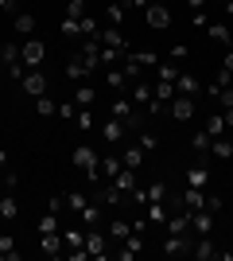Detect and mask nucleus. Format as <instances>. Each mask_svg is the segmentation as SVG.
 I'll use <instances>...</instances> for the list:
<instances>
[{"instance_id": "f257e3e1", "label": "nucleus", "mask_w": 233, "mask_h": 261, "mask_svg": "<svg viewBox=\"0 0 233 261\" xmlns=\"http://www.w3.org/2000/svg\"><path fill=\"white\" fill-rule=\"evenodd\" d=\"M70 164H74L78 172H86L89 184H101V156L89 148V144H78L74 152H70Z\"/></svg>"}, {"instance_id": "f03ea898", "label": "nucleus", "mask_w": 233, "mask_h": 261, "mask_svg": "<svg viewBox=\"0 0 233 261\" xmlns=\"http://www.w3.org/2000/svg\"><path fill=\"white\" fill-rule=\"evenodd\" d=\"M43 59H47V43L43 39H23L20 43V63L27 66V70H39Z\"/></svg>"}, {"instance_id": "7ed1b4c3", "label": "nucleus", "mask_w": 233, "mask_h": 261, "mask_svg": "<svg viewBox=\"0 0 233 261\" xmlns=\"http://www.w3.org/2000/svg\"><path fill=\"white\" fill-rule=\"evenodd\" d=\"M190 250H194V242H190L187 234H167L163 238V253L167 257H190Z\"/></svg>"}, {"instance_id": "20e7f679", "label": "nucleus", "mask_w": 233, "mask_h": 261, "mask_svg": "<svg viewBox=\"0 0 233 261\" xmlns=\"http://www.w3.org/2000/svg\"><path fill=\"white\" fill-rule=\"evenodd\" d=\"M89 70H97V59H86V55H74V59L66 63V78H70V82H82V78H86Z\"/></svg>"}, {"instance_id": "39448f33", "label": "nucleus", "mask_w": 233, "mask_h": 261, "mask_svg": "<svg viewBox=\"0 0 233 261\" xmlns=\"http://www.w3.org/2000/svg\"><path fill=\"white\" fill-rule=\"evenodd\" d=\"M167 109H171V117H175L179 125H187V121L194 117V98H187V94H175Z\"/></svg>"}, {"instance_id": "423d86ee", "label": "nucleus", "mask_w": 233, "mask_h": 261, "mask_svg": "<svg viewBox=\"0 0 233 261\" xmlns=\"http://www.w3.org/2000/svg\"><path fill=\"white\" fill-rule=\"evenodd\" d=\"M105 242H109V238H105L97 226H86V242H82V246H86L89 257H105V253H109V250H105Z\"/></svg>"}, {"instance_id": "0eeeda50", "label": "nucleus", "mask_w": 233, "mask_h": 261, "mask_svg": "<svg viewBox=\"0 0 233 261\" xmlns=\"http://www.w3.org/2000/svg\"><path fill=\"white\" fill-rule=\"evenodd\" d=\"M23 94H31V98H39V94H47V74L43 70H27V74L20 78Z\"/></svg>"}, {"instance_id": "6e6552de", "label": "nucleus", "mask_w": 233, "mask_h": 261, "mask_svg": "<svg viewBox=\"0 0 233 261\" xmlns=\"http://www.w3.org/2000/svg\"><path fill=\"white\" fill-rule=\"evenodd\" d=\"M206 184H210V168H206V156H198L187 168V187H206Z\"/></svg>"}, {"instance_id": "1a4fd4ad", "label": "nucleus", "mask_w": 233, "mask_h": 261, "mask_svg": "<svg viewBox=\"0 0 233 261\" xmlns=\"http://www.w3.org/2000/svg\"><path fill=\"white\" fill-rule=\"evenodd\" d=\"M175 94H187V98L202 94V82H198V74H190V70H179V78H175Z\"/></svg>"}, {"instance_id": "9d476101", "label": "nucleus", "mask_w": 233, "mask_h": 261, "mask_svg": "<svg viewBox=\"0 0 233 261\" xmlns=\"http://www.w3.org/2000/svg\"><path fill=\"white\" fill-rule=\"evenodd\" d=\"M128 101H132L136 109H144L148 101H152V82H148V78H140V82H132V86H128Z\"/></svg>"}, {"instance_id": "9b49d317", "label": "nucleus", "mask_w": 233, "mask_h": 261, "mask_svg": "<svg viewBox=\"0 0 233 261\" xmlns=\"http://www.w3.org/2000/svg\"><path fill=\"white\" fill-rule=\"evenodd\" d=\"M167 23H171V8H167V4H148V28L163 32Z\"/></svg>"}, {"instance_id": "f8f14e48", "label": "nucleus", "mask_w": 233, "mask_h": 261, "mask_svg": "<svg viewBox=\"0 0 233 261\" xmlns=\"http://www.w3.org/2000/svg\"><path fill=\"white\" fill-rule=\"evenodd\" d=\"M190 230H194L198 238H202V234H210V230H214V215H210V211H190Z\"/></svg>"}, {"instance_id": "ddd939ff", "label": "nucleus", "mask_w": 233, "mask_h": 261, "mask_svg": "<svg viewBox=\"0 0 233 261\" xmlns=\"http://www.w3.org/2000/svg\"><path fill=\"white\" fill-rule=\"evenodd\" d=\"M124 133H128V129H124V121L113 117L109 125H101V141H105V144H121V141H124Z\"/></svg>"}, {"instance_id": "4468645a", "label": "nucleus", "mask_w": 233, "mask_h": 261, "mask_svg": "<svg viewBox=\"0 0 233 261\" xmlns=\"http://www.w3.org/2000/svg\"><path fill=\"white\" fill-rule=\"evenodd\" d=\"M190 257H198V261H214V257H218V246L210 242V234H202V238L194 242V250H190Z\"/></svg>"}, {"instance_id": "2eb2a0df", "label": "nucleus", "mask_w": 233, "mask_h": 261, "mask_svg": "<svg viewBox=\"0 0 233 261\" xmlns=\"http://www.w3.org/2000/svg\"><path fill=\"white\" fill-rule=\"evenodd\" d=\"M105 82H109L117 94H128V86H132V82H128V74H124L121 66H109V70H105Z\"/></svg>"}, {"instance_id": "dca6fc26", "label": "nucleus", "mask_w": 233, "mask_h": 261, "mask_svg": "<svg viewBox=\"0 0 233 261\" xmlns=\"http://www.w3.org/2000/svg\"><path fill=\"white\" fill-rule=\"evenodd\" d=\"M97 39H101L105 47H117V51H128V39H124V35L117 32V28H101V32H97Z\"/></svg>"}, {"instance_id": "f3484780", "label": "nucleus", "mask_w": 233, "mask_h": 261, "mask_svg": "<svg viewBox=\"0 0 233 261\" xmlns=\"http://www.w3.org/2000/svg\"><path fill=\"white\" fill-rule=\"evenodd\" d=\"M113 184H117V187H121V191H124V195H132V191H136V187H140V184H136V168H121V172H117V175H113Z\"/></svg>"}, {"instance_id": "a211bd4d", "label": "nucleus", "mask_w": 233, "mask_h": 261, "mask_svg": "<svg viewBox=\"0 0 233 261\" xmlns=\"http://www.w3.org/2000/svg\"><path fill=\"white\" fill-rule=\"evenodd\" d=\"M8 218H20V203H16L12 191H4L0 195V222H8Z\"/></svg>"}, {"instance_id": "6ab92c4d", "label": "nucleus", "mask_w": 233, "mask_h": 261, "mask_svg": "<svg viewBox=\"0 0 233 261\" xmlns=\"http://www.w3.org/2000/svg\"><path fill=\"white\" fill-rule=\"evenodd\" d=\"M62 246H66V242H62V234H39V250L51 253V257H58V253H62Z\"/></svg>"}, {"instance_id": "aec40b11", "label": "nucleus", "mask_w": 233, "mask_h": 261, "mask_svg": "<svg viewBox=\"0 0 233 261\" xmlns=\"http://www.w3.org/2000/svg\"><path fill=\"white\" fill-rule=\"evenodd\" d=\"M144 148H140V144H128V148H124V152H121V164H124V168H136V172H140V164H144Z\"/></svg>"}, {"instance_id": "412c9836", "label": "nucleus", "mask_w": 233, "mask_h": 261, "mask_svg": "<svg viewBox=\"0 0 233 261\" xmlns=\"http://www.w3.org/2000/svg\"><path fill=\"white\" fill-rule=\"evenodd\" d=\"M183 207H187V211H206V195H202V187H187V191H183Z\"/></svg>"}, {"instance_id": "4be33fe9", "label": "nucleus", "mask_w": 233, "mask_h": 261, "mask_svg": "<svg viewBox=\"0 0 233 261\" xmlns=\"http://www.w3.org/2000/svg\"><path fill=\"white\" fill-rule=\"evenodd\" d=\"M167 215H171V207H167V203H148V226H163L167 222Z\"/></svg>"}, {"instance_id": "5701e85b", "label": "nucleus", "mask_w": 233, "mask_h": 261, "mask_svg": "<svg viewBox=\"0 0 233 261\" xmlns=\"http://www.w3.org/2000/svg\"><path fill=\"white\" fill-rule=\"evenodd\" d=\"M210 156L229 160V156H233V137H214V141H210Z\"/></svg>"}, {"instance_id": "b1692460", "label": "nucleus", "mask_w": 233, "mask_h": 261, "mask_svg": "<svg viewBox=\"0 0 233 261\" xmlns=\"http://www.w3.org/2000/svg\"><path fill=\"white\" fill-rule=\"evenodd\" d=\"M210 39L222 47H233V28L229 23H210Z\"/></svg>"}, {"instance_id": "393cba45", "label": "nucleus", "mask_w": 233, "mask_h": 261, "mask_svg": "<svg viewBox=\"0 0 233 261\" xmlns=\"http://www.w3.org/2000/svg\"><path fill=\"white\" fill-rule=\"evenodd\" d=\"M0 66L8 70V66H20V43H4L0 47Z\"/></svg>"}, {"instance_id": "a878e982", "label": "nucleus", "mask_w": 233, "mask_h": 261, "mask_svg": "<svg viewBox=\"0 0 233 261\" xmlns=\"http://www.w3.org/2000/svg\"><path fill=\"white\" fill-rule=\"evenodd\" d=\"M62 203H66V211H70L74 218L86 211V195H82V191H66V195H62Z\"/></svg>"}, {"instance_id": "bb28decb", "label": "nucleus", "mask_w": 233, "mask_h": 261, "mask_svg": "<svg viewBox=\"0 0 233 261\" xmlns=\"http://www.w3.org/2000/svg\"><path fill=\"white\" fill-rule=\"evenodd\" d=\"M12 28H16L20 35H31V32H35V16H31V12H16V20H12Z\"/></svg>"}, {"instance_id": "cd10ccee", "label": "nucleus", "mask_w": 233, "mask_h": 261, "mask_svg": "<svg viewBox=\"0 0 233 261\" xmlns=\"http://www.w3.org/2000/svg\"><path fill=\"white\" fill-rule=\"evenodd\" d=\"M152 98L171 106V98H175V82H152Z\"/></svg>"}, {"instance_id": "c85d7f7f", "label": "nucleus", "mask_w": 233, "mask_h": 261, "mask_svg": "<svg viewBox=\"0 0 233 261\" xmlns=\"http://www.w3.org/2000/svg\"><path fill=\"white\" fill-rule=\"evenodd\" d=\"M128 234H132V222H124V218H113L109 222V238L113 242H124Z\"/></svg>"}, {"instance_id": "c756f323", "label": "nucleus", "mask_w": 233, "mask_h": 261, "mask_svg": "<svg viewBox=\"0 0 233 261\" xmlns=\"http://www.w3.org/2000/svg\"><path fill=\"white\" fill-rule=\"evenodd\" d=\"M0 257H4V261H16V257H20L16 238H12V234H4V230H0Z\"/></svg>"}, {"instance_id": "7c9ffc66", "label": "nucleus", "mask_w": 233, "mask_h": 261, "mask_svg": "<svg viewBox=\"0 0 233 261\" xmlns=\"http://www.w3.org/2000/svg\"><path fill=\"white\" fill-rule=\"evenodd\" d=\"M124 164H121V156H101V179H113V175L121 172Z\"/></svg>"}, {"instance_id": "2f4dec72", "label": "nucleus", "mask_w": 233, "mask_h": 261, "mask_svg": "<svg viewBox=\"0 0 233 261\" xmlns=\"http://www.w3.org/2000/svg\"><path fill=\"white\" fill-rule=\"evenodd\" d=\"M210 141H214L210 133H206V129H198L194 137H190V148H194L198 156H206V152H210Z\"/></svg>"}, {"instance_id": "473e14b6", "label": "nucleus", "mask_w": 233, "mask_h": 261, "mask_svg": "<svg viewBox=\"0 0 233 261\" xmlns=\"http://www.w3.org/2000/svg\"><path fill=\"white\" fill-rule=\"evenodd\" d=\"M175 78H179L175 63H155V82H175Z\"/></svg>"}, {"instance_id": "72a5a7b5", "label": "nucleus", "mask_w": 233, "mask_h": 261, "mask_svg": "<svg viewBox=\"0 0 233 261\" xmlns=\"http://www.w3.org/2000/svg\"><path fill=\"white\" fill-rule=\"evenodd\" d=\"M35 113H39V117H55V113H58L55 98H47V94H39V98H35Z\"/></svg>"}, {"instance_id": "f704fd0d", "label": "nucleus", "mask_w": 233, "mask_h": 261, "mask_svg": "<svg viewBox=\"0 0 233 261\" xmlns=\"http://www.w3.org/2000/svg\"><path fill=\"white\" fill-rule=\"evenodd\" d=\"M105 16H109V23H113V28H121V23H124V16H128V8H124L121 0H113L109 8H105Z\"/></svg>"}, {"instance_id": "c9c22d12", "label": "nucleus", "mask_w": 233, "mask_h": 261, "mask_svg": "<svg viewBox=\"0 0 233 261\" xmlns=\"http://www.w3.org/2000/svg\"><path fill=\"white\" fill-rule=\"evenodd\" d=\"M78 218H82V226H97L101 222V203H86V211H82Z\"/></svg>"}, {"instance_id": "e433bc0d", "label": "nucleus", "mask_w": 233, "mask_h": 261, "mask_svg": "<svg viewBox=\"0 0 233 261\" xmlns=\"http://www.w3.org/2000/svg\"><path fill=\"white\" fill-rule=\"evenodd\" d=\"M93 98H97V94H93V86H78V90H74L78 109H89V106H93Z\"/></svg>"}, {"instance_id": "4c0bfd02", "label": "nucleus", "mask_w": 233, "mask_h": 261, "mask_svg": "<svg viewBox=\"0 0 233 261\" xmlns=\"http://www.w3.org/2000/svg\"><path fill=\"white\" fill-rule=\"evenodd\" d=\"M206 133H210V137H225V117L222 113H210V117H206Z\"/></svg>"}, {"instance_id": "58836bf2", "label": "nucleus", "mask_w": 233, "mask_h": 261, "mask_svg": "<svg viewBox=\"0 0 233 261\" xmlns=\"http://www.w3.org/2000/svg\"><path fill=\"white\" fill-rule=\"evenodd\" d=\"M39 234H58V215L55 211H47V215L39 218Z\"/></svg>"}, {"instance_id": "ea45409f", "label": "nucleus", "mask_w": 233, "mask_h": 261, "mask_svg": "<svg viewBox=\"0 0 233 261\" xmlns=\"http://www.w3.org/2000/svg\"><path fill=\"white\" fill-rule=\"evenodd\" d=\"M136 144H140L144 152H155V148H159V137H155V133H148V129H140V137H136Z\"/></svg>"}, {"instance_id": "a19ab883", "label": "nucleus", "mask_w": 233, "mask_h": 261, "mask_svg": "<svg viewBox=\"0 0 233 261\" xmlns=\"http://www.w3.org/2000/svg\"><path fill=\"white\" fill-rule=\"evenodd\" d=\"M101 32V23L93 20V16H82V20H78V35H97Z\"/></svg>"}, {"instance_id": "79ce46f5", "label": "nucleus", "mask_w": 233, "mask_h": 261, "mask_svg": "<svg viewBox=\"0 0 233 261\" xmlns=\"http://www.w3.org/2000/svg\"><path fill=\"white\" fill-rule=\"evenodd\" d=\"M121 55H124V51H117V47H105V43H101V55H97V63H101V66H113L117 59H121Z\"/></svg>"}, {"instance_id": "37998d69", "label": "nucleus", "mask_w": 233, "mask_h": 261, "mask_svg": "<svg viewBox=\"0 0 233 261\" xmlns=\"http://www.w3.org/2000/svg\"><path fill=\"white\" fill-rule=\"evenodd\" d=\"M144 195H148V203H163V199L171 195V191H167V184H152V187L144 191Z\"/></svg>"}, {"instance_id": "c03bdc74", "label": "nucleus", "mask_w": 233, "mask_h": 261, "mask_svg": "<svg viewBox=\"0 0 233 261\" xmlns=\"http://www.w3.org/2000/svg\"><path fill=\"white\" fill-rule=\"evenodd\" d=\"M74 125H78V129H82V133H89V129H93V125H97V121H93V113H89V109H78Z\"/></svg>"}, {"instance_id": "a18cd8bd", "label": "nucleus", "mask_w": 233, "mask_h": 261, "mask_svg": "<svg viewBox=\"0 0 233 261\" xmlns=\"http://www.w3.org/2000/svg\"><path fill=\"white\" fill-rule=\"evenodd\" d=\"M86 16V0H66V20H82Z\"/></svg>"}, {"instance_id": "49530a36", "label": "nucleus", "mask_w": 233, "mask_h": 261, "mask_svg": "<svg viewBox=\"0 0 233 261\" xmlns=\"http://www.w3.org/2000/svg\"><path fill=\"white\" fill-rule=\"evenodd\" d=\"M58 117H62V121H74L78 117V101L74 98H70V101H58Z\"/></svg>"}, {"instance_id": "de8ad7c7", "label": "nucleus", "mask_w": 233, "mask_h": 261, "mask_svg": "<svg viewBox=\"0 0 233 261\" xmlns=\"http://www.w3.org/2000/svg\"><path fill=\"white\" fill-rule=\"evenodd\" d=\"M136 63H140V66H148V70H155L159 55H155V51H136Z\"/></svg>"}, {"instance_id": "09e8293b", "label": "nucleus", "mask_w": 233, "mask_h": 261, "mask_svg": "<svg viewBox=\"0 0 233 261\" xmlns=\"http://www.w3.org/2000/svg\"><path fill=\"white\" fill-rule=\"evenodd\" d=\"M214 86H218V90L233 86V70H225V66H222V70H218V78H214Z\"/></svg>"}, {"instance_id": "8fccbe9b", "label": "nucleus", "mask_w": 233, "mask_h": 261, "mask_svg": "<svg viewBox=\"0 0 233 261\" xmlns=\"http://www.w3.org/2000/svg\"><path fill=\"white\" fill-rule=\"evenodd\" d=\"M218 106H222V109H229V106H233V86L218 90Z\"/></svg>"}, {"instance_id": "3c124183", "label": "nucleus", "mask_w": 233, "mask_h": 261, "mask_svg": "<svg viewBox=\"0 0 233 261\" xmlns=\"http://www.w3.org/2000/svg\"><path fill=\"white\" fill-rule=\"evenodd\" d=\"M190 23H194V28H206V23H210V16H206V8H202V12H190Z\"/></svg>"}, {"instance_id": "603ef678", "label": "nucleus", "mask_w": 233, "mask_h": 261, "mask_svg": "<svg viewBox=\"0 0 233 261\" xmlns=\"http://www.w3.org/2000/svg\"><path fill=\"white\" fill-rule=\"evenodd\" d=\"M206 211L218 215V211H222V195H206Z\"/></svg>"}, {"instance_id": "864d4df0", "label": "nucleus", "mask_w": 233, "mask_h": 261, "mask_svg": "<svg viewBox=\"0 0 233 261\" xmlns=\"http://www.w3.org/2000/svg\"><path fill=\"white\" fill-rule=\"evenodd\" d=\"M187 55H190L187 43H175V47H171V59H175V63H179V59H187Z\"/></svg>"}, {"instance_id": "5fc2aeb1", "label": "nucleus", "mask_w": 233, "mask_h": 261, "mask_svg": "<svg viewBox=\"0 0 233 261\" xmlns=\"http://www.w3.org/2000/svg\"><path fill=\"white\" fill-rule=\"evenodd\" d=\"M58 32H62V35H78V20H62V23H58Z\"/></svg>"}, {"instance_id": "6e6d98bb", "label": "nucleus", "mask_w": 233, "mask_h": 261, "mask_svg": "<svg viewBox=\"0 0 233 261\" xmlns=\"http://www.w3.org/2000/svg\"><path fill=\"white\" fill-rule=\"evenodd\" d=\"M16 184H20V175H16V172H4V191H16Z\"/></svg>"}, {"instance_id": "4d7b16f0", "label": "nucleus", "mask_w": 233, "mask_h": 261, "mask_svg": "<svg viewBox=\"0 0 233 261\" xmlns=\"http://www.w3.org/2000/svg\"><path fill=\"white\" fill-rule=\"evenodd\" d=\"M124 8H148V4H152V0H121Z\"/></svg>"}, {"instance_id": "13d9d810", "label": "nucleus", "mask_w": 233, "mask_h": 261, "mask_svg": "<svg viewBox=\"0 0 233 261\" xmlns=\"http://www.w3.org/2000/svg\"><path fill=\"white\" fill-rule=\"evenodd\" d=\"M187 8L190 12H202V8H206V0H187Z\"/></svg>"}, {"instance_id": "bf43d9fd", "label": "nucleus", "mask_w": 233, "mask_h": 261, "mask_svg": "<svg viewBox=\"0 0 233 261\" xmlns=\"http://www.w3.org/2000/svg\"><path fill=\"white\" fill-rule=\"evenodd\" d=\"M222 117H225V129H233V106H229V109H222Z\"/></svg>"}, {"instance_id": "052dcab7", "label": "nucleus", "mask_w": 233, "mask_h": 261, "mask_svg": "<svg viewBox=\"0 0 233 261\" xmlns=\"http://www.w3.org/2000/svg\"><path fill=\"white\" fill-rule=\"evenodd\" d=\"M222 66H225V70H233V47H229V51H225V59H222Z\"/></svg>"}, {"instance_id": "680f3d73", "label": "nucleus", "mask_w": 233, "mask_h": 261, "mask_svg": "<svg viewBox=\"0 0 233 261\" xmlns=\"http://www.w3.org/2000/svg\"><path fill=\"white\" fill-rule=\"evenodd\" d=\"M222 12H225V16H233V0H222Z\"/></svg>"}, {"instance_id": "e2e57ef3", "label": "nucleus", "mask_w": 233, "mask_h": 261, "mask_svg": "<svg viewBox=\"0 0 233 261\" xmlns=\"http://www.w3.org/2000/svg\"><path fill=\"white\" fill-rule=\"evenodd\" d=\"M0 184H4V168H0Z\"/></svg>"}, {"instance_id": "0e129e2a", "label": "nucleus", "mask_w": 233, "mask_h": 261, "mask_svg": "<svg viewBox=\"0 0 233 261\" xmlns=\"http://www.w3.org/2000/svg\"><path fill=\"white\" fill-rule=\"evenodd\" d=\"M152 4H167V0H152Z\"/></svg>"}, {"instance_id": "69168bd1", "label": "nucleus", "mask_w": 233, "mask_h": 261, "mask_svg": "<svg viewBox=\"0 0 233 261\" xmlns=\"http://www.w3.org/2000/svg\"><path fill=\"white\" fill-rule=\"evenodd\" d=\"M0 74H4V66H0Z\"/></svg>"}]
</instances>
